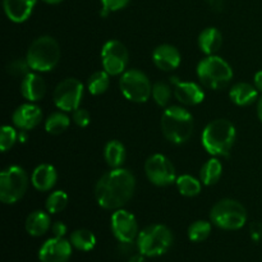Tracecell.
I'll list each match as a JSON object with an SVG mask.
<instances>
[{
    "label": "cell",
    "mask_w": 262,
    "mask_h": 262,
    "mask_svg": "<svg viewBox=\"0 0 262 262\" xmlns=\"http://www.w3.org/2000/svg\"><path fill=\"white\" fill-rule=\"evenodd\" d=\"M136 179L129 170L115 168L97 181L95 197L102 209L119 210L135 193Z\"/></svg>",
    "instance_id": "1"
},
{
    "label": "cell",
    "mask_w": 262,
    "mask_h": 262,
    "mask_svg": "<svg viewBox=\"0 0 262 262\" xmlns=\"http://www.w3.org/2000/svg\"><path fill=\"white\" fill-rule=\"evenodd\" d=\"M194 120L191 113L182 106L168 107L161 117V130L169 142L182 145L191 138Z\"/></svg>",
    "instance_id": "2"
},
{
    "label": "cell",
    "mask_w": 262,
    "mask_h": 262,
    "mask_svg": "<svg viewBox=\"0 0 262 262\" xmlns=\"http://www.w3.org/2000/svg\"><path fill=\"white\" fill-rule=\"evenodd\" d=\"M235 127L227 119L210 122L202 132V146L214 156H227L234 145Z\"/></svg>",
    "instance_id": "3"
},
{
    "label": "cell",
    "mask_w": 262,
    "mask_h": 262,
    "mask_svg": "<svg viewBox=\"0 0 262 262\" xmlns=\"http://www.w3.org/2000/svg\"><path fill=\"white\" fill-rule=\"evenodd\" d=\"M26 59L33 71H53L60 60L59 43L51 36H41L31 43Z\"/></svg>",
    "instance_id": "4"
},
{
    "label": "cell",
    "mask_w": 262,
    "mask_h": 262,
    "mask_svg": "<svg viewBox=\"0 0 262 262\" xmlns=\"http://www.w3.org/2000/svg\"><path fill=\"white\" fill-rule=\"evenodd\" d=\"M197 76L207 89L222 90L232 81L233 69L220 56L209 55L197 66Z\"/></svg>",
    "instance_id": "5"
},
{
    "label": "cell",
    "mask_w": 262,
    "mask_h": 262,
    "mask_svg": "<svg viewBox=\"0 0 262 262\" xmlns=\"http://www.w3.org/2000/svg\"><path fill=\"white\" fill-rule=\"evenodd\" d=\"M173 243V234L165 225L155 224L138 233L137 247L140 253L148 257L160 256L168 252Z\"/></svg>",
    "instance_id": "6"
},
{
    "label": "cell",
    "mask_w": 262,
    "mask_h": 262,
    "mask_svg": "<svg viewBox=\"0 0 262 262\" xmlns=\"http://www.w3.org/2000/svg\"><path fill=\"white\" fill-rule=\"evenodd\" d=\"M210 219L222 229L237 230L247 222V211L241 202L232 199H224L212 207Z\"/></svg>",
    "instance_id": "7"
},
{
    "label": "cell",
    "mask_w": 262,
    "mask_h": 262,
    "mask_svg": "<svg viewBox=\"0 0 262 262\" xmlns=\"http://www.w3.org/2000/svg\"><path fill=\"white\" fill-rule=\"evenodd\" d=\"M28 177L20 166H9L0 174V200L7 205L15 204L25 196Z\"/></svg>",
    "instance_id": "8"
},
{
    "label": "cell",
    "mask_w": 262,
    "mask_h": 262,
    "mask_svg": "<svg viewBox=\"0 0 262 262\" xmlns=\"http://www.w3.org/2000/svg\"><path fill=\"white\" fill-rule=\"evenodd\" d=\"M119 87L125 99L133 102H146L152 95V84L143 72L129 69L122 74Z\"/></svg>",
    "instance_id": "9"
},
{
    "label": "cell",
    "mask_w": 262,
    "mask_h": 262,
    "mask_svg": "<svg viewBox=\"0 0 262 262\" xmlns=\"http://www.w3.org/2000/svg\"><path fill=\"white\" fill-rule=\"evenodd\" d=\"M83 84L77 78H66L54 90L53 100L56 107L63 112H74L81 105Z\"/></svg>",
    "instance_id": "10"
},
{
    "label": "cell",
    "mask_w": 262,
    "mask_h": 262,
    "mask_svg": "<svg viewBox=\"0 0 262 262\" xmlns=\"http://www.w3.org/2000/svg\"><path fill=\"white\" fill-rule=\"evenodd\" d=\"M145 171L148 181L155 186L166 187L177 181L173 163L161 154H155L146 160Z\"/></svg>",
    "instance_id": "11"
},
{
    "label": "cell",
    "mask_w": 262,
    "mask_h": 262,
    "mask_svg": "<svg viewBox=\"0 0 262 262\" xmlns=\"http://www.w3.org/2000/svg\"><path fill=\"white\" fill-rule=\"evenodd\" d=\"M102 68L110 76H119L125 72L128 64L127 48L118 40H110L102 46Z\"/></svg>",
    "instance_id": "12"
},
{
    "label": "cell",
    "mask_w": 262,
    "mask_h": 262,
    "mask_svg": "<svg viewBox=\"0 0 262 262\" xmlns=\"http://www.w3.org/2000/svg\"><path fill=\"white\" fill-rule=\"evenodd\" d=\"M112 230L120 243H132L138 235V224L135 215L127 210H117L112 216Z\"/></svg>",
    "instance_id": "13"
},
{
    "label": "cell",
    "mask_w": 262,
    "mask_h": 262,
    "mask_svg": "<svg viewBox=\"0 0 262 262\" xmlns=\"http://www.w3.org/2000/svg\"><path fill=\"white\" fill-rule=\"evenodd\" d=\"M71 255L72 243L58 237L46 241L38 251V258L41 262H67Z\"/></svg>",
    "instance_id": "14"
},
{
    "label": "cell",
    "mask_w": 262,
    "mask_h": 262,
    "mask_svg": "<svg viewBox=\"0 0 262 262\" xmlns=\"http://www.w3.org/2000/svg\"><path fill=\"white\" fill-rule=\"evenodd\" d=\"M170 82L171 84H174V96L181 104L193 106V105H199L204 101V90L194 82L179 81L177 77H171Z\"/></svg>",
    "instance_id": "15"
},
{
    "label": "cell",
    "mask_w": 262,
    "mask_h": 262,
    "mask_svg": "<svg viewBox=\"0 0 262 262\" xmlns=\"http://www.w3.org/2000/svg\"><path fill=\"white\" fill-rule=\"evenodd\" d=\"M13 123L22 130H31L37 127L42 120V112L37 105L23 104L13 113Z\"/></svg>",
    "instance_id": "16"
},
{
    "label": "cell",
    "mask_w": 262,
    "mask_h": 262,
    "mask_svg": "<svg viewBox=\"0 0 262 262\" xmlns=\"http://www.w3.org/2000/svg\"><path fill=\"white\" fill-rule=\"evenodd\" d=\"M152 61L161 71L170 72L178 68L181 64V54L173 45L164 43L154 50Z\"/></svg>",
    "instance_id": "17"
},
{
    "label": "cell",
    "mask_w": 262,
    "mask_h": 262,
    "mask_svg": "<svg viewBox=\"0 0 262 262\" xmlns=\"http://www.w3.org/2000/svg\"><path fill=\"white\" fill-rule=\"evenodd\" d=\"M37 0H3L7 17L14 23H22L31 17Z\"/></svg>",
    "instance_id": "18"
},
{
    "label": "cell",
    "mask_w": 262,
    "mask_h": 262,
    "mask_svg": "<svg viewBox=\"0 0 262 262\" xmlns=\"http://www.w3.org/2000/svg\"><path fill=\"white\" fill-rule=\"evenodd\" d=\"M20 92L28 101H38L45 96L46 84L41 76L36 73H28L23 77L20 83Z\"/></svg>",
    "instance_id": "19"
},
{
    "label": "cell",
    "mask_w": 262,
    "mask_h": 262,
    "mask_svg": "<svg viewBox=\"0 0 262 262\" xmlns=\"http://www.w3.org/2000/svg\"><path fill=\"white\" fill-rule=\"evenodd\" d=\"M56 179H58V174H56L55 168L50 165V164H41V165H38L33 170L32 177H31L32 186L37 191L41 192L50 191L55 186Z\"/></svg>",
    "instance_id": "20"
},
{
    "label": "cell",
    "mask_w": 262,
    "mask_h": 262,
    "mask_svg": "<svg viewBox=\"0 0 262 262\" xmlns=\"http://www.w3.org/2000/svg\"><path fill=\"white\" fill-rule=\"evenodd\" d=\"M258 90L256 86H252L246 82H239L234 84L229 92V97L235 105L238 106H247V105L253 104L257 100Z\"/></svg>",
    "instance_id": "21"
},
{
    "label": "cell",
    "mask_w": 262,
    "mask_h": 262,
    "mask_svg": "<svg viewBox=\"0 0 262 262\" xmlns=\"http://www.w3.org/2000/svg\"><path fill=\"white\" fill-rule=\"evenodd\" d=\"M223 45V36L215 27L205 28L199 36V46L206 55H215Z\"/></svg>",
    "instance_id": "22"
},
{
    "label": "cell",
    "mask_w": 262,
    "mask_h": 262,
    "mask_svg": "<svg viewBox=\"0 0 262 262\" xmlns=\"http://www.w3.org/2000/svg\"><path fill=\"white\" fill-rule=\"evenodd\" d=\"M51 228V220L49 214L40 211H33L26 219V230L32 237H41Z\"/></svg>",
    "instance_id": "23"
},
{
    "label": "cell",
    "mask_w": 262,
    "mask_h": 262,
    "mask_svg": "<svg viewBox=\"0 0 262 262\" xmlns=\"http://www.w3.org/2000/svg\"><path fill=\"white\" fill-rule=\"evenodd\" d=\"M105 161L113 169L120 168L125 160V148L122 142L117 140L109 141L104 150Z\"/></svg>",
    "instance_id": "24"
},
{
    "label": "cell",
    "mask_w": 262,
    "mask_h": 262,
    "mask_svg": "<svg viewBox=\"0 0 262 262\" xmlns=\"http://www.w3.org/2000/svg\"><path fill=\"white\" fill-rule=\"evenodd\" d=\"M223 174V165L217 159H210L202 165L200 178L205 186H214L219 182Z\"/></svg>",
    "instance_id": "25"
},
{
    "label": "cell",
    "mask_w": 262,
    "mask_h": 262,
    "mask_svg": "<svg viewBox=\"0 0 262 262\" xmlns=\"http://www.w3.org/2000/svg\"><path fill=\"white\" fill-rule=\"evenodd\" d=\"M71 243L74 248L79 251H91L96 245V237L89 229H77L72 233Z\"/></svg>",
    "instance_id": "26"
},
{
    "label": "cell",
    "mask_w": 262,
    "mask_h": 262,
    "mask_svg": "<svg viewBox=\"0 0 262 262\" xmlns=\"http://www.w3.org/2000/svg\"><path fill=\"white\" fill-rule=\"evenodd\" d=\"M69 124H71V119L68 115L61 112H56L46 119L45 129L50 135H61L68 129Z\"/></svg>",
    "instance_id": "27"
},
{
    "label": "cell",
    "mask_w": 262,
    "mask_h": 262,
    "mask_svg": "<svg viewBox=\"0 0 262 262\" xmlns=\"http://www.w3.org/2000/svg\"><path fill=\"white\" fill-rule=\"evenodd\" d=\"M110 86V74L105 71L95 72L87 82V87L91 95L99 96L102 95Z\"/></svg>",
    "instance_id": "28"
},
{
    "label": "cell",
    "mask_w": 262,
    "mask_h": 262,
    "mask_svg": "<svg viewBox=\"0 0 262 262\" xmlns=\"http://www.w3.org/2000/svg\"><path fill=\"white\" fill-rule=\"evenodd\" d=\"M176 183L177 188H178L179 193L182 196L194 197L201 192V183H200L199 179H196L192 176H188V174L178 177Z\"/></svg>",
    "instance_id": "29"
},
{
    "label": "cell",
    "mask_w": 262,
    "mask_h": 262,
    "mask_svg": "<svg viewBox=\"0 0 262 262\" xmlns=\"http://www.w3.org/2000/svg\"><path fill=\"white\" fill-rule=\"evenodd\" d=\"M211 233V224L205 220H197L188 228V237L192 242H202Z\"/></svg>",
    "instance_id": "30"
},
{
    "label": "cell",
    "mask_w": 262,
    "mask_h": 262,
    "mask_svg": "<svg viewBox=\"0 0 262 262\" xmlns=\"http://www.w3.org/2000/svg\"><path fill=\"white\" fill-rule=\"evenodd\" d=\"M68 204V196L64 191H55L46 200V210L50 214H58L63 211Z\"/></svg>",
    "instance_id": "31"
},
{
    "label": "cell",
    "mask_w": 262,
    "mask_h": 262,
    "mask_svg": "<svg viewBox=\"0 0 262 262\" xmlns=\"http://www.w3.org/2000/svg\"><path fill=\"white\" fill-rule=\"evenodd\" d=\"M151 96L154 97L159 106H166L171 97L170 86L165 82H156L152 86V95Z\"/></svg>",
    "instance_id": "32"
},
{
    "label": "cell",
    "mask_w": 262,
    "mask_h": 262,
    "mask_svg": "<svg viewBox=\"0 0 262 262\" xmlns=\"http://www.w3.org/2000/svg\"><path fill=\"white\" fill-rule=\"evenodd\" d=\"M17 137L18 135L14 128L10 127V125H4L2 128V132H0V150L5 152L9 148H12L14 143L17 142Z\"/></svg>",
    "instance_id": "33"
},
{
    "label": "cell",
    "mask_w": 262,
    "mask_h": 262,
    "mask_svg": "<svg viewBox=\"0 0 262 262\" xmlns=\"http://www.w3.org/2000/svg\"><path fill=\"white\" fill-rule=\"evenodd\" d=\"M30 64H28L27 59H14L10 63H8L7 66V72L10 76L19 77V76H26L28 74V69H30Z\"/></svg>",
    "instance_id": "34"
},
{
    "label": "cell",
    "mask_w": 262,
    "mask_h": 262,
    "mask_svg": "<svg viewBox=\"0 0 262 262\" xmlns=\"http://www.w3.org/2000/svg\"><path fill=\"white\" fill-rule=\"evenodd\" d=\"M101 2V17H107L110 13L118 12L129 4L130 0H100Z\"/></svg>",
    "instance_id": "35"
},
{
    "label": "cell",
    "mask_w": 262,
    "mask_h": 262,
    "mask_svg": "<svg viewBox=\"0 0 262 262\" xmlns=\"http://www.w3.org/2000/svg\"><path fill=\"white\" fill-rule=\"evenodd\" d=\"M73 122L76 123L78 127L84 128L90 124L91 122V115L87 112L86 109H82V107H78L73 112Z\"/></svg>",
    "instance_id": "36"
},
{
    "label": "cell",
    "mask_w": 262,
    "mask_h": 262,
    "mask_svg": "<svg viewBox=\"0 0 262 262\" xmlns=\"http://www.w3.org/2000/svg\"><path fill=\"white\" fill-rule=\"evenodd\" d=\"M51 232H53L54 237L63 238L67 233V225L61 222H56L51 225Z\"/></svg>",
    "instance_id": "37"
},
{
    "label": "cell",
    "mask_w": 262,
    "mask_h": 262,
    "mask_svg": "<svg viewBox=\"0 0 262 262\" xmlns=\"http://www.w3.org/2000/svg\"><path fill=\"white\" fill-rule=\"evenodd\" d=\"M255 86L258 91L262 92V71H258L255 74Z\"/></svg>",
    "instance_id": "38"
},
{
    "label": "cell",
    "mask_w": 262,
    "mask_h": 262,
    "mask_svg": "<svg viewBox=\"0 0 262 262\" xmlns=\"http://www.w3.org/2000/svg\"><path fill=\"white\" fill-rule=\"evenodd\" d=\"M128 262H145V258H143L142 253H138V255L132 256V257L129 258V261H128Z\"/></svg>",
    "instance_id": "39"
},
{
    "label": "cell",
    "mask_w": 262,
    "mask_h": 262,
    "mask_svg": "<svg viewBox=\"0 0 262 262\" xmlns=\"http://www.w3.org/2000/svg\"><path fill=\"white\" fill-rule=\"evenodd\" d=\"M257 115L262 122V96H261V99L258 100V104H257Z\"/></svg>",
    "instance_id": "40"
},
{
    "label": "cell",
    "mask_w": 262,
    "mask_h": 262,
    "mask_svg": "<svg viewBox=\"0 0 262 262\" xmlns=\"http://www.w3.org/2000/svg\"><path fill=\"white\" fill-rule=\"evenodd\" d=\"M207 2H209L214 8H219L220 5H222L223 0H207Z\"/></svg>",
    "instance_id": "41"
},
{
    "label": "cell",
    "mask_w": 262,
    "mask_h": 262,
    "mask_svg": "<svg viewBox=\"0 0 262 262\" xmlns=\"http://www.w3.org/2000/svg\"><path fill=\"white\" fill-rule=\"evenodd\" d=\"M42 2H45L46 4H51V5H55V4H60L63 0H42Z\"/></svg>",
    "instance_id": "42"
}]
</instances>
